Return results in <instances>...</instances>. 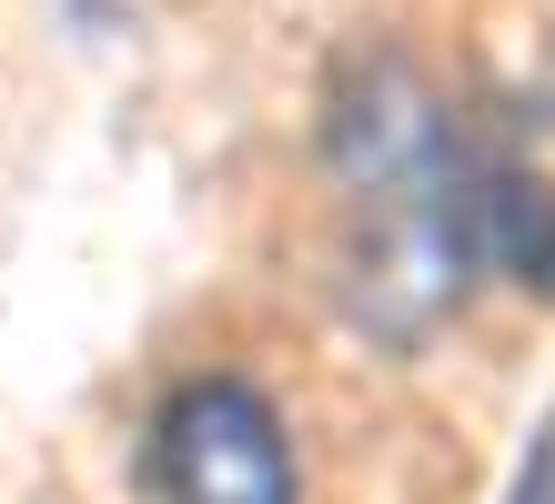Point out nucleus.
<instances>
[{
  "mask_svg": "<svg viewBox=\"0 0 555 504\" xmlns=\"http://www.w3.org/2000/svg\"><path fill=\"white\" fill-rule=\"evenodd\" d=\"M152 504H304V444L253 374H182L142 434Z\"/></svg>",
  "mask_w": 555,
  "mask_h": 504,
  "instance_id": "1",
  "label": "nucleus"
},
{
  "mask_svg": "<svg viewBox=\"0 0 555 504\" xmlns=\"http://www.w3.org/2000/svg\"><path fill=\"white\" fill-rule=\"evenodd\" d=\"M505 504H555V424L535 434V454H526V475H515V494Z\"/></svg>",
  "mask_w": 555,
  "mask_h": 504,
  "instance_id": "2",
  "label": "nucleus"
}]
</instances>
